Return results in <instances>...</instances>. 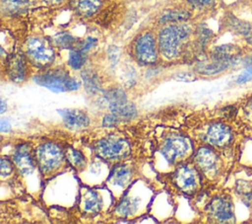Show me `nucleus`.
I'll use <instances>...</instances> for the list:
<instances>
[{
  "instance_id": "11",
  "label": "nucleus",
  "mask_w": 252,
  "mask_h": 224,
  "mask_svg": "<svg viewBox=\"0 0 252 224\" xmlns=\"http://www.w3.org/2000/svg\"><path fill=\"white\" fill-rule=\"evenodd\" d=\"M6 72L12 81L16 83L24 81L27 76L26 56L20 52H16L7 56Z\"/></svg>"
},
{
  "instance_id": "13",
  "label": "nucleus",
  "mask_w": 252,
  "mask_h": 224,
  "mask_svg": "<svg viewBox=\"0 0 252 224\" xmlns=\"http://www.w3.org/2000/svg\"><path fill=\"white\" fill-rule=\"evenodd\" d=\"M13 161L23 175L30 174L34 168V159L32 155V149L28 144H20L15 148Z\"/></svg>"
},
{
  "instance_id": "15",
  "label": "nucleus",
  "mask_w": 252,
  "mask_h": 224,
  "mask_svg": "<svg viewBox=\"0 0 252 224\" xmlns=\"http://www.w3.org/2000/svg\"><path fill=\"white\" fill-rule=\"evenodd\" d=\"M240 54L241 48L239 46L232 43H225L213 47L210 58L231 62L236 65L240 61Z\"/></svg>"
},
{
  "instance_id": "10",
  "label": "nucleus",
  "mask_w": 252,
  "mask_h": 224,
  "mask_svg": "<svg viewBox=\"0 0 252 224\" xmlns=\"http://www.w3.org/2000/svg\"><path fill=\"white\" fill-rule=\"evenodd\" d=\"M199 180L197 171L188 165L179 167L174 175L176 186L185 192H193L199 186Z\"/></svg>"
},
{
  "instance_id": "39",
  "label": "nucleus",
  "mask_w": 252,
  "mask_h": 224,
  "mask_svg": "<svg viewBox=\"0 0 252 224\" xmlns=\"http://www.w3.org/2000/svg\"><path fill=\"white\" fill-rule=\"evenodd\" d=\"M245 111H246V113H247L248 117L252 119V101L249 104H247V107H246Z\"/></svg>"
},
{
  "instance_id": "27",
  "label": "nucleus",
  "mask_w": 252,
  "mask_h": 224,
  "mask_svg": "<svg viewBox=\"0 0 252 224\" xmlns=\"http://www.w3.org/2000/svg\"><path fill=\"white\" fill-rule=\"evenodd\" d=\"M65 157L68 159L69 163L75 168L81 169L86 164V159L84 155L80 151L75 150L73 148H68L65 151Z\"/></svg>"
},
{
  "instance_id": "12",
  "label": "nucleus",
  "mask_w": 252,
  "mask_h": 224,
  "mask_svg": "<svg viewBox=\"0 0 252 224\" xmlns=\"http://www.w3.org/2000/svg\"><path fill=\"white\" fill-rule=\"evenodd\" d=\"M195 163L199 169L207 175H214L219 169L220 160L213 149L201 147L196 153Z\"/></svg>"
},
{
  "instance_id": "4",
  "label": "nucleus",
  "mask_w": 252,
  "mask_h": 224,
  "mask_svg": "<svg viewBox=\"0 0 252 224\" xmlns=\"http://www.w3.org/2000/svg\"><path fill=\"white\" fill-rule=\"evenodd\" d=\"M65 157V152L55 143L45 142L39 145L35 150V160L44 174L58 169Z\"/></svg>"
},
{
  "instance_id": "8",
  "label": "nucleus",
  "mask_w": 252,
  "mask_h": 224,
  "mask_svg": "<svg viewBox=\"0 0 252 224\" xmlns=\"http://www.w3.org/2000/svg\"><path fill=\"white\" fill-rule=\"evenodd\" d=\"M190 150V141L180 135H172L166 138L161 146V154L169 164H173L178 158L184 157Z\"/></svg>"
},
{
  "instance_id": "26",
  "label": "nucleus",
  "mask_w": 252,
  "mask_h": 224,
  "mask_svg": "<svg viewBox=\"0 0 252 224\" xmlns=\"http://www.w3.org/2000/svg\"><path fill=\"white\" fill-rule=\"evenodd\" d=\"M76 43V38L67 32L56 34L52 38V44L60 48H72Z\"/></svg>"
},
{
  "instance_id": "20",
  "label": "nucleus",
  "mask_w": 252,
  "mask_h": 224,
  "mask_svg": "<svg viewBox=\"0 0 252 224\" xmlns=\"http://www.w3.org/2000/svg\"><path fill=\"white\" fill-rule=\"evenodd\" d=\"M34 0H1L2 12L15 15L26 12L32 4Z\"/></svg>"
},
{
  "instance_id": "14",
  "label": "nucleus",
  "mask_w": 252,
  "mask_h": 224,
  "mask_svg": "<svg viewBox=\"0 0 252 224\" xmlns=\"http://www.w3.org/2000/svg\"><path fill=\"white\" fill-rule=\"evenodd\" d=\"M65 125L73 130H78L87 127L90 124V118L83 111L75 109L58 110Z\"/></svg>"
},
{
  "instance_id": "7",
  "label": "nucleus",
  "mask_w": 252,
  "mask_h": 224,
  "mask_svg": "<svg viewBox=\"0 0 252 224\" xmlns=\"http://www.w3.org/2000/svg\"><path fill=\"white\" fill-rule=\"evenodd\" d=\"M209 217L215 222L230 223L234 221L233 204L226 195H218L214 197L207 208Z\"/></svg>"
},
{
  "instance_id": "18",
  "label": "nucleus",
  "mask_w": 252,
  "mask_h": 224,
  "mask_svg": "<svg viewBox=\"0 0 252 224\" xmlns=\"http://www.w3.org/2000/svg\"><path fill=\"white\" fill-rule=\"evenodd\" d=\"M234 65L235 64L231 62L210 58V60H202L198 62L196 64V70L202 75H216L230 67H233Z\"/></svg>"
},
{
  "instance_id": "29",
  "label": "nucleus",
  "mask_w": 252,
  "mask_h": 224,
  "mask_svg": "<svg viewBox=\"0 0 252 224\" xmlns=\"http://www.w3.org/2000/svg\"><path fill=\"white\" fill-rule=\"evenodd\" d=\"M85 63V53L79 49H71L69 52L68 64L71 68L78 70L81 69Z\"/></svg>"
},
{
  "instance_id": "25",
  "label": "nucleus",
  "mask_w": 252,
  "mask_h": 224,
  "mask_svg": "<svg viewBox=\"0 0 252 224\" xmlns=\"http://www.w3.org/2000/svg\"><path fill=\"white\" fill-rule=\"evenodd\" d=\"M100 197L93 190L88 191L83 199L84 209L89 213H97L101 208Z\"/></svg>"
},
{
  "instance_id": "31",
  "label": "nucleus",
  "mask_w": 252,
  "mask_h": 224,
  "mask_svg": "<svg viewBox=\"0 0 252 224\" xmlns=\"http://www.w3.org/2000/svg\"><path fill=\"white\" fill-rule=\"evenodd\" d=\"M188 5L197 10H204V9H209L213 7L217 0H186Z\"/></svg>"
},
{
  "instance_id": "33",
  "label": "nucleus",
  "mask_w": 252,
  "mask_h": 224,
  "mask_svg": "<svg viewBox=\"0 0 252 224\" xmlns=\"http://www.w3.org/2000/svg\"><path fill=\"white\" fill-rule=\"evenodd\" d=\"M0 163H1V176L3 178L9 176L13 171V167H12L11 162L8 159H5L4 157H2Z\"/></svg>"
},
{
  "instance_id": "38",
  "label": "nucleus",
  "mask_w": 252,
  "mask_h": 224,
  "mask_svg": "<svg viewBox=\"0 0 252 224\" xmlns=\"http://www.w3.org/2000/svg\"><path fill=\"white\" fill-rule=\"evenodd\" d=\"M10 128H11L10 122L7 119L2 118L1 121H0V130H1V132H8L10 130Z\"/></svg>"
},
{
  "instance_id": "5",
  "label": "nucleus",
  "mask_w": 252,
  "mask_h": 224,
  "mask_svg": "<svg viewBox=\"0 0 252 224\" xmlns=\"http://www.w3.org/2000/svg\"><path fill=\"white\" fill-rule=\"evenodd\" d=\"M96 154L104 160L116 161L126 158L130 153L128 142L120 137L108 136L100 139L95 145Z\"/></svg>"
},
{
  "instance_id": "24",
  "label": "nucleus",
  "mask_w": 252,
  "mask_h": 224,
  "mask_svg": "<svg viewBox=\"0 0 252 224\" xmlns=\"http://www.w3.org/2000/svg\"><path fill=\"white\" fill-rule=\"evenodd\" d=\"M82 80L84 82L85 88L89 93L94 94L100 89V82L96 73L92 69H85L82 71Z\"/></svg>"
},
{
  "instance_id": "37",
  "label": "nucleus",
  "mask_w": 252,
  "mask_h": 224,
  "mask_svg": "<svg viewBox=\"0 0 252 224\" xmlns=\"http://www.w3.org/2000/svg\"><path fill=\"white\" fill-rule=\"evenodd\" d=\"M80 86H81V82H80L77 78H74V77H71V78H70L69 84H68V90L75 91V90L79 89Z\"/></svg>"
},
{
  "instance_id": "40",
  "label": "nucleus",
  "mask_w": 252,
  "mask_h": 224,
  "mask_svg": "<svg viewBox=\"0 0 252 224\" xmlns=\"http://www.w3.org/2000/svg\"><path fill=\"white\" fill-rule=\"evenodd\" d=\"M43 1L49 5H59L63 2H65L66 0H43Z\"/></svg>"
},
{
  "instance_id": "36",
  "label": "nucleus",
  "mask_w": 252,
  "mask_h": 224,
  "mask_svg": "<svg viewBox=\"0 0 252 224\" xmlns=\"http://www.w3.org/2000/svg\"><path fill=\"white\" fill-rule=\"evenodd\" d=\"M108 56H109V60L111 61V64L115 65L119 59V48H117L116 46L109 47Z\"/></svg>"
},
{
  "instance_id": "6",
  "label": "nucleus",
  "mask_w": 252,
  "mask_h": 224,
  "mask_svg": "<svg viewBox=\"0 0 252 224\" xmlns=\"http://www.w3.org/2000/svg\"><path fill=\"white\" fill-rule=\"evenodd\" d=\"M70 76L63 69H52L41 72L33 77V80L40 86H43L54 93H60L68 90Z\"/></svg>"
},
{
  "instance_id": "41",
  "label": "nucleus",
  "mask_w": 252,
  "mask_h": 224,
  "mask_svg": "<svg viewBox=\"0 0 252 224\" xmlns=\"http://www.w3.org/2000/svg\"><path fill=\"white\" fill-rule=\"evenodd\" d=\"M244 63H245L247 66H252V55L246 57V58L244 59Z\"/></svg>"
},
{
  "instance_id": "3",
  "label": "nucleus",
  "mask_w": 252,
  "mask_h": 224,
  "mask_svg": "<svg viewBox=\"0 0 252 224\" xmlns=\"http://www.w3.org/2000/svg\"><path fill=\"white\" fill-rule=\"evenodd\" d=\"M133 54L142 65H153L158 61L157 40L152 32H145L136 37L133 43Z\"/></svg>"
},
{
  "instance_id": "9",
  "label": "nucleus",
  "mask_w": 252,
  "mask_h": 224,
  "mask_svg": "<svg viewBox=\"0 0 252 224\" xmlns=\"http://www.w3.org/2000/svg\"><path fill=\"white\" fill-rule=\"evenodd\" d=\"M205 140L213 147L224 148L233 141V132L228 125L215 122L208 126L205 132Z\"/></svg>"
},
{
  "instance_id": "22",
  "label": "nucleus",
  "mask_w": 252,
  "mask_h": 224,
  "mask_svg": "<svg viewBox=\"0 0 252 224\" xmlns=\"http://www.w3.org/2000/svg\"><path fill=\"white\" fill-rule=\"evenodd\" d=\"M132 177V171L129 167L125 165L116 166L110 173L109 182L114 186L125 187L130 181Z\"/></svg>"
},
{
  "instance_id": "35",
  "label": "nucleus",
  "mask_w": 252,
  "mask_h": 224,
  "mask_svg": "<svg viewBox=\"0 0 252 224\" xmlns=\"http://www.w3.org/2000/svg\"><path fill=\"white\" fill-rule=\"evenodd\" d=\"M173 78L175 80H178V81H183V82H191V81H194L196 79L195 75L190 73V72H185V71H182V72H178L176 74H174Z\"/></svg>"
},
{
  "instance_id": "21",
  "label": "nucleus",
  "mask_w": 252,
  "mask_h": 224,
  "mask_svg": "<svg viewBox=\"0 0 252 224\" xmlns=\"http://www.w3.org/2000/svg\"><path fill=\"white\" fill-rule=\"evenodd\" d=\"M191 17V12L186 9H170L164 11L159 17L160 24H172V23H182L189 20Z\"/></svg>"
},
{
  "instance_id": "16",
  "label": "nucleus",
  "mask_w": 252,
  "mask_h": 224,
  "mask_svg": "<svg viewBox=\"0 0 252 224\" xmlns=\"http://www.w3.org/2000/svg\"><path fill=\"white\" fill-rule=\"evenodd\" d=\"M226 27L234 34L242 37L247 43L252 45V24L243 21L233 15H229L225 20Z\"/></svg>"
},
{
  "instance_id": "17",
  "label": "nucleus",
  "mask_w": 252,
  "mask_h": 224,
  "mask_svg": "<svg viewBox=\"0 0 252 224\" xmlns=\"http://www.w3.org/2000/svg\"><path fill=\"white\" fill-rule=\"evenodd\" d=\"M102 0H70V6L74 12L84 18L94 15L101 7Z\"/></svg>"
},
{
  "instance_id": "42",
  "label": "nucleus",
  "mask_w": 252,
  "mask_h": 224,
  "mask_svg": "<svg viewBox=\"0 0 252 224\" xmlns=\"http://www.w3.org/2000/svg\"><path fill=\"white\" fill-rule=\"evenodd\" d=\"M5 110H6V103L4 100H2L1 101V111H0L1 113H3L5 112Z\"/></svg>"
},
{
  "instance_id": "28",
  "label": "nucleus",
  "mask_w": 252,
  "mask_h": 224,
  "mask_svg": "<svg viewBox=\"0 0 252 224\" xmlns=\"http://www.w3.org/2000/svg\"><path fill=\"white\" fill-rule=\"evenodd\" d=\"M138 203L133 198H124L117 206V213L122 216H129L133 214L137 209Z\"/></svg>"
},
{
  "instance_id": "2",
  "label": "nucleus",
  "mask_w": 252,
  "mask_h": 224,
  "mask_svg": "<svg viewBox=\"0 0 252 224\" xmlns=\"http://www.w3.org/2000/svg\"><path fill=\"white\" fill-rule=\"evenodd\" d=\"M28 59L38 68L49 66L55 59V50L51 42L40 37H29L25 44Z\"/></svg>"
},
{
  "instance_id": "1",
  "label": "nucleus",
  "mask_w": 252,
  "mask_h": 224,
  "mask_svg": "<svg viewBox=\"0 0 252 224\" xmlns=\"http://www.w3.org/2000/svg\"><path fill=\"white\" fill-rule=\"evenodd\" d=\"M192 34V28L185 23L165 25L158 33V45L160 53L167 59H175Z\"/></svg>"
},
{
  "instance_id": "30",
  "label": "nucleus",
  "mask_w": 252,
  "mask_h": 224,
  "mask_svg": "<svg viewBox=\"0 0 252 224\" xmlns=\"http://www.w3.org/2000/svg\"><path fill=\"white\" fill-rule=\"evenodd\" d=\"M197 35L199 43L201 44V46H205L213 37L214 33L206 25H200L197 29Z\"/></svg>"
},
{
  "instance_id": "34",
  "label": "nucleus",
  "mask_w": 252,
  "mask_h": 224,
  "mask_svg": "<svg viewBox=\"0 0 252 224\" xmlns=\"http://www.w3.org/2000/svg\"><path fill=\"white\" fill-rule=\"evenodd\" d=\"M121 120L113 113H109V114H106L104 117H103V120H102V124L106 127H112V126H115L117 125Z\"/></svg>"
},
{
  "instance_id": "23",
  "label": "nucleus",
  "mask_w": 252,
  "mask_h": 224,
  "mask_svg": "<svg viewBox=\"0 0 252 224\" xmlns=\"http://www.w3.org/2000/svg\"><path fill=\"white\" fill-rule=\"evenodd\" d=\"M111 113L115 114L120 120H129L136 116L137 110L136 107L131 103H124L109 108Z\"/></svg>"
},
{
  "instance_id": "32",
  "label": "nucleus",
  "mask_w": 252,
  "mask_h": 224,
  "mask_svg": "<svg viewBox=\"0 0 252 224\" xmlns=\"http://www.w3.org/2000/svg\"><path fill=\"white\" fill-rule=\"evenodd\" d=\"M97 44V38L94 37H87L85 39H83L79 45H78V49L81 50L83 53H87L88 51H90L92 48H94V46H96Z\"/></svg>"
},
{
  "instance_id": "19",
  "label": "nucleus",
  "mask_w": 252,
  "mask_h": 224,
  "mask_svg": "<svg viewBox=\"0 0 252 224\" xmlns=\"http://www.w3.org/2000/svg\"><path fill=\"white\" fill-rule=\"evenodd\" d=\"M127 102V96L123 90L119 88H114L106 91L101 96L99 103L103 107H107L108 109L117 105H121Z\"/></svg>"
}]
</instances>
